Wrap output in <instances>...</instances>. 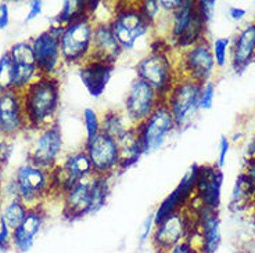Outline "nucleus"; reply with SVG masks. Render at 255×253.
<instances>
[{
    "instance_id": "39",
    "label": "nucleus",
    "mask_w": 255,
    "mask_h": 253,
    "mask_svg": "<svg viewBox=\"0 0 255 253\" xmlns=\"http://www.w3.org/2000/svg\"><path fill=\"white\" fill-rule=\"evenodd\" d=\"M242 173L246 178V181L251 187V190L255 192V158L246 159V165H244V169H243Z\"/></svg>"
},
{
    "instance_id": "34",
    "label": "nucleus",
    "mask_w": 255,
    "mask_h": 253,
    "mask_svg": "<svg viewBox=\"0 0 255 253\" xmlns=\"http://www.w3.org/2000/svg\"><path fill=\"white\" fill-rule=\"evenodd\" d=\"M215 94H217V86H215L214 81H210V82L201 84L200 98H198L200 111H210L212 105H214Z\"/></svg>"
},
{
    "instance_id": "9",
    "label": "nucleus",
    "mask_w": 255,
    "mask_h": 253,
    "mask_svg": "<svg viewBox=\"0 0 255 253\" xmlns=\"http://www.w3.org/2000/svg\"><path fill=\"white\" fill-rule=\"evenodd\" d=\"M178 53L176 68H178L179 78L190 79L198 84H204L212 81L217 65L208 39H204L189 49Z\"/></svg>"
},
{
    "instance_id": "24",
    "label": "nucleus",
    "mask_w": 255,
    "mask_h": 253,
    "mask_svg": "<svg viewBox=\"0 0 255 253\" xmlns=\"http://www.w3.org/2000/svg\"><path fill=\"white\" fill-rule=\"evenodd\" d=\"M122 53L124 51L115 39L110 22H96L95 29H93V38H92L90 58L115 65V63L121 57Z\"/></svg>"
},
{
    "instance_id": "45",
    "label": "nucleus",
    "mask_w": 255,
    "mask_h": 253,
    "mask_svg": "<svg viewBox=\"0 0 255 253\" xmlns=\"http://www.w3.org/2000/svg\"><path fill=\"white\" fill-rule=\"evenodd\" d=\"M4 185H6V181H4V165L0 164V198L3 196Z\"/></svg>"
},
{
    "instance_id": "16",
    "label": "nucleus",
    "mask_w": 255,
    "mask_h": 253,
    "mask_svg": "<svg viewBox=\"0 0 255 253\" xmlns=\"http://www.w3.org/2000/svg\"><path fill=\"white\" fill-rule=\"evenodd\" d=\"M161 102L164 101L150 84L134 78L129 84L122 109L134 125H139L153 114Z\"/></svg>"
},
{
    "instance_id": "40",
    "label": "nucleus",
    "mask_w": 255,
    "mask_h": 253,
    "mask_svg": "<svg viewBox=\"0 0 255 253\" xmlns=\"http://www.w3.org/2000/svg\"><path fill=\"white\" fill-rule=\"evenodd\" d=\"M11 155V140L0 133V164L6 165Z\"/></svg>"
},
{
    "instance_id": "36",
    "label": "nucleus",
    "mask_w": 255,
    "mask_h": 253,
    "mask_svg": "<svg viewBox=\"0 0 255 253\" xmlns=\"http://www.w3.org/2000/svg\"><path fill=\"white\" fill-rule=\"evenodd\" d=\"M154 228H155V220H154V212L153 213H148L146 216V219L141 222V224L139 226V233H137V237H139V242L140 244H144L147 241L151 240V235L154 233Z\"/></svg>"
},
{
    "instance_id": "32",
    "label": "nucleus",
    "mask_w": 255,
    "mask_h": 253,
    "mask_svg": "<svg viewBox=\"0 0 255 253\" xmlns=\"http://www.w3.org/2000/svg\"><path fill=\"white\" fill-rule=\"evenodd\" d=\"M82 119H83V126L86 130V139L85 140H92L95 139L97 134L100 133V119H102V115H99V112L96 111L95 108L86 107L83 108L82 111Z\"/></svg>"
},
{
    "instance_id": "33",
    "label": "nucleus",
    "mask_w": 255,
    "mask_h": 253,
    "mask_svg": "<svg viewBox=\"0 0 255 253\" xmlns=\"http://www.w3.org/2000/svg\"><path fill=\"white\" fill-rule=\"evenodd\" d=\"M139 8H140L143 17L153 25L155 29V26L158 24V21L162 17V10L159 6L158 0H144V1H139Z\"/></svg>"
},
{
    "instance_id": "47",
    "label": "nucleus",
    "mask_w": 255,
    "mask_h": 253,
    "mask_svg": "<svg viewBox=\"0 0 255 253\" xmlns=\"http://www.w3.org/2000/svg\"><path fill=\"white\" fill-rule=\"evenodd\" d=\"M1 209H3V198H0V213H1Z\"/></svg>"
},
{
    "instance_id": "42",
    "label": "nucleus",
    "mask_w": 255,
    "mask_h": 253,
    "mask_svg": "<svg viewBox=\"0 0 255 253\" xmlns=\"http://www.w3.org/2000/svg\"><path fill=\"white\" fill-rule=\"evenodd\" d=\"M42 11H43V1H40V0H33V1H31L29 3V11H28L25 17V22H29L32 19L39 17L42 14Z\"/></svg>"
},
{
    "instance_id": "41",
    "label": "nucleus",
    "mask_w": 255,
    "mask_h": 253,
    "mask_svg": "<svg viewBox=\"0 0 255 253\" xmlns=\"http://www.w3.org/2000/svg\"><path fill=\"white\" fill-rule=\"evenodd\" d=\"M165 253H201L200 251V248L196 247L193 242L190 241H186V242H182V244H179L172 249H169V251H166Z\"/></svg>"
},
{
    "instance_id": "35",
    "label": "nucleus",
    "mask_w": 255,
    "mask_h": 253,
    "mask_svg": "<svg viewBox=\"0 0 255 253\" xmlns=\"http://www.w3.org/2000/svg\"><path fill=\"white\" fill-rule=\"evenodd\" d=\"M196 7H197V13L200 15V18L208 25L211 19L214 18L217 1H214V0H200V1H196Z\"/></svg>"
},
{
    "instance_id": "43",
    "label": "nucleus",
    "mask_w": 255,
    "mask_h": 253,
    "mask_svg": "<svg viewBox=\"0 0 255 253\" xmlns=\"http://www.w3.org/2000/svg\"><path fill=\"white\" fill-rule=\"evenodd\" d=\"M246 14L247 11L242 8V7H236V6H230L228 10H226V15H228V18H230L232 21H235V22H239V21H242L246 17Z\"/></svg>"
},
{
    "instance_id": "8",
    "label": "nucleus",
    "mask_w": 255,
    "mask_h": 253,
    "mask_svg": "<svg viewBox=\"0 0 255 253\" xmlns=\"http://www.w3.org/2000/svg\"><path fill=\"white\" fill-rule=\"evenodd\" d=\"M95 22L89 15L64 26L60 36L61 57L65 65H82L90 58Z\"/></svg>"
},
{
    "instance_id": "3",
    "label": "nucleus",
    "mask_w": 255,
    "mask_h": 253,
    "mask_svg": "<svg viewBox=\"0 0 255 253\" xmlns=\"http://www.w3.org/2000/svg\"><path fill=\"white\" fill-rule=\"evenodd\" d=\"M158 43V46L153 45L151 50L136 63L134 72L136 78L150 84L159 98L165 101L175 83L178 82L179 74L172 49L162 39H159Z\"/></svg>"
},
{
    "instance_id": "25",
    "label": "nucleus",
    "mask_w": 255,
    "mask_h": 253,
    "mask_svg": "<svg viewBox=\"0 0 255 253\" xmlns=\"http://www.w3.org/2000/svg\"><path fill=\"white\" fill-rule=\"evenodd\" d=\"M46 212L42 206L31 208L28 210L24 222L18 227L13 230V248L18 253L29 252L35 244V241L40 234L42 228L45 226Z\"/></svg>"
},
{
    "instance_id": "2",
    "label": "nucleus",
    "mask_w": 255,
    "mask_h": 253,
    "mask_svg": "<svg viewBox=\"0 0 255 253\" xmlns=\"http://www.w3.org/2000/svg\"><path fill=\"white\" fill-rule=\"evenodd\" d=\"M111 194V177L90 176L77 183L63 195V216L68 222H75L86 216L99 213Z\"/></svg>"
},
{
    "instance_id": "30",
    "label": "nucleus",
    "mask_w": 255,
    "mask_h": 253,
    "mask_svg": "<svg viewBox=\"0 0 255 253\" xmlns=\"http://www.w3.org/2000/svg\"><path fill=\"white\" fill-rule=\"evenodd\" d=\"M230 46H232V39L230 38H217L211 43L212 49V56L215 60L217 68H223L228 64V56L230 54Z\"/></svg>"
},
{
    "instance_id": "13",
    "label": "nucleus",
    "mask_w": 255,
    "mask_h": 253,
    "mask_svg": "<svg viewBox=\"0 0 255 253\" xmlns=\"http://www.w3.org/2000/svg\"><path fill=\"white\" fill-rule=\"evenodd\" d=\"M175 130V120L165 102H161L146 120L136 125V133L139 136L144 154L158 151Z\"/></svg>"
},
{
    "instance_id": "21",
    "label": "nucleus",
    "mask_w": 255,
    "mask_h": 253,
    "mask_svg": "<svg viewBox=\"0 0 255 253\" xmlns=\"http://www.w3.org/2000/svg\"><path fill=\"white\" fill-rule=\"evenodd\" d=\"M187 208L196 216V237L201 253H217L222 242L219 212L203 206Z\"/></svg>"
},
{
    "instance_id": "22",
    "label": "nucleus",
    "mask_w": 255,
    "mask_h": 253,
    "mask_svg": "<svg viewBox=\"0 0 255 253\" xmlns=\"http://www.w3.org/2000/svg\"><path fill=\"white\" fill-rule=\"evenodd\" d=\"M255 60V21L237 32L232 39L230 64L236 74H243Z\"/></svg>"
},
{
    "instance_id": "18",
    "label": "nucleus",
    "mask_w": 255,
    "mask_h": 253,
    "mask_svg": "<svg viewBox=\"0 0 255 253\" xmlns=\"http://www.w3.org/2000/svg\"><path fill=\"white\" fill-rule=\"evenodd\" d=\"M198 169H200V165H191L190 168L187 169V171L183 174V177L179 181L178 185L175 187V190L172 192H169L161 201L158 208L155 209V212H154L155 224L161 222V220H164L169 215L175 213V212L185 209L189 205L191 198L194 196V191H196Z\"/></svg>"
},
{
    "instance_id": "15",
    "label": "nucleus",
    "mask_w": 255,
    "mask_h": 253,
    "mask_svg": "<svg viewBox=\"0 0 255 253\" xmlns=\"http://www.w3.org/2000/svg\"><path fill=\"white\" fill-rule=\"evenodd\" d=\"M83 150L89 157L96 176L113 177L120 171V146L110 136L100 132L95 139L85 140Z\"/></svg>"
},
{
    "instance_id": "20",
    "label": "nucleus",
    "mask_w": 255,
    "mask_h": 253,
    "mask_svg": "<svg viewBox=\"0 0 255 253\" xmlns=\"http://www.w3.org/2000/svg\"><path fill=\"white\" fill-rule=\"evenodd\" d=\"M25 130H28V123L22 94L15 90L0 93V133L13 140Z\"/></svg>"
},
{
    "instance_id": "4",
    "label": "nucleus",
    "mask_w": 255,
    "mask_h": 253,
    "mask_svg": "<svg viewBox=\"0 0 255 253\" xmlns=\"http://www.w3.org/2000/svg\"><path fill=\"white\" fill-rule=\"evenodd\" d=\"M207 28L208 25L198 15L196 1L182 0L178 8L165 14L166 32L162 40L172 50H186L207 39Z\"/></svg>"
},
{
    "instance_id": "28",
    "label": "nucleus",
    "mask_w": 255,
    "mask_h": 253,
    "mask_svg": "<svg viewBox=\"0 0 255 253\" xmlns=\"http://www.w3.org/2000/svg\"><path fill=\"white\" fill-rule=\"evenodd\" d=\"M29 208L22 202L19 198L8 199L6 205H3L1 213H0V223L10 228L11 231L18 227L24 222L25 216L28 215Z\"/></svg>"
},
{
    "instance_id": "1",
    "label": "nucleus",
    "mask_w": 255,
    "mask_h": 253,
    "mask_svg": "<svg viewBox=\"0 0 255 253\" xmlns=\"http://www.w3.org/2000/svg\"><path fill=\"white\" fill-rule=\"evenodd\" d=\"M21 94L28 130L38 132L58 122L57 112L61 98V82L58 76H39Z\"/></svg>"
},
{
    "instance_id": "14",
    "label": "nucleus",
    "mask_w": 255,
    "mask_h": 253,
    "mask_svg": "<svg viewBox=\"0 0 255 253\" xmlns=\"http://www.w3.org/2000/svg\"><path fill=\"white\" fill-rule=\"evenodd\" d=\"M38 136L28 152V162L43 168L46 170H53L60 164V157L64 148V140L61 126L58 122L50 126L43 127L36 132Z\"/></svg>"
},
{
    "instance_id": "26",
    "label": "nucleus",
    "mask_w": 255,
    "mask_h": 253,
    "mask_svg": "<svg viewBox=\"0 0 255 253\" xmlns=\"http://www.w3.org/2000/svg\"><path fill=\"white\" fill-rule=\"evenodd\" d=\"M136 125L128 118L124 109H109L102 115L100 119V130L107 134L115 141H120L125 137L130 130H133Z\"/></svg>"
},
{
    "instance_id": "44",
    "label": "nucleus",
    "mask_w": 255,
    "mask_h": 253,
    "mask_svg": "<svg viewBox=\"0 0 255 253\" xmlns=\"http://www.w3.org/2000/svg\"><path fill=\"white\" fill-rule=\"evenodd\" d=\"M10 24V7L7 3H0V31Z\"/></svg>"
},
{
    "instance_id": "23",
    "label": "nucleus",
    "mask_w": 255,
    "mask_h": 253,
    "mask_svg": "<svg viewBox=\"0 0 255 253\" xmlns=\"http://www.w3.org/2000/svg\"><path fill=\"white\" fill-rule=\"evenodd\" d=\"M114 65L97 60H86L78 68V75L90 97L99 98L106 91L113 76Z\"/></svg>"
},
{
    "instance_id": "27",
    "label": "nucleus",
    "mask_w": 255,
    "mask_h": 253,
    "mask_svg": "<svg viewBox=\"0 0 255 253\" xmlns=\"http://www.w3.org/2000/svg\"><path fill=\"white\" fill-rule=\"evenodd\" d=\"M118 146H120V155H121L120 171H125L128 169H130L144 155L139 136L136 133V127L118 141Z\"/></svg>"
},
{
    "instance_id": "10",
    "label": "nucleus",
    "mask_w": 255,
    "mask_h": 253,
    "mask_svg": "<svg viewBox=\"0 0 255 253\" xmlns=\"http://www.w3.org/2000/svg\"><path fill=\"white\" fill-rule=\"evenodd\" d=\"M201 84L190 79L179 78L178 82L165 98V104L171 111L176 125V130H185L193 123L198 115V98H200Z\"/></svg>"
},
{
    "instance_id": "17",
    "label": "nucleus",
    "mask_w": 255,
    "mask_h": 253,
    "mask_svg": "<svg viewBox=\"0 0 255 253\" xmlns=\"http://www.w3.org/2000/svg\"><path fill=\"white\" fill-rule=\"evenodd\" d=\"M222 185L223 171L217 164L200 165L196 191L189 206H203L219 210L222 202Z\"/></svg>"
},
{
    "instance_id": "31",
    "label": "nucleus",
    "mask_w": 255,
    "mask_h": 253,
    "mask_svg": "<svg viewBox=\"0 0 255 253\" xmlns=\"http://www.w3.org/2000/svg\"><path fill=\"white\" fill-rule=\"evenodd\" d=\"M13 61L8 51L0 57V93L13 90Z\"/></svg>"
},
{
    "instance_id": "11",
    "label": "nucleus",
    "mask_w": 255,
    "mask_h": 253,
    "mask_svg": "<svg viewBox=\"0 0 255 253\" xmlns=\"http://www.w3.org/2000/svg\"><path fill=\"white\" fill-rule=\"evenodd\" d=\"M51 173V195H63L74 185L85 178L93 176V168L89 157L83 148L68 154L60 164L50 170Z\"/></svg>"
},
{
    "instance_id": "46",
    "label": "nucleus",
    "mask_w": 255,
    "mask_h": 253,
    "mask_svg": "<svg viewBox=\"0 0 255 253\" xmlns=\"http://www.w3.org/2000/svg\"><path fill=\"white\" fill-rule=\"evenodd\" d=\"M250 217H251V231H253V237L255 238V199L250 209Z\"/></svg>"
},
{
    "instance_id": "6",
    "label": "nucleus",
    "mask_w": 255,
    "mask_h": 253,
    "mask_svg": "<svg viewBox=\"0 0 255 253\" xmlns=\"http://www.w3.org/2000/svg\"><path fill=\"white\" fill-rule=\"evenodd\" d=\"M15 194L28 208L42 206L51 195V173L31 162L19 165L11 178Z\"/></svg>"
},
{
    "instance_id": "7",
    "label": "nucleus",
    "mask_w": 255,
    "mask_h": 253,
    "mask_svg": "<svg viewBox=\"0 0 255 253\" xmlns=\"http://www.w3.org/2000/svg\"><path fill=\"white\" fill-rule=\"evenodd\" d=\"M196 231V216L186 206L155 224L151 245L157 253H165L179 244L190 240Z\"/></svg>"
},
{
    "instance_id": "37",
    "label": "nucleus",
    "mask_w": 255,
    "mask_h": 253,
    "mask_svg": "<svg viewBox=\"0 0 255 253\" xmlns=\"http://www.w3.org/2000/svg\"><path fill=\"white\" fill-rule=\"evenodd\" d=\"M218 159L217 165L222 169L225 164H226V158H228V154L230 151V140L226 136H221L219 143H218Z\"/></svg>"
},
{
    "instance_id": "19",
    "label": "nucleus",
    "mask_w": 255,
    "mask_h": 253,
    "mask_svg": "<svg viewBox=\"0 0 255 253\" xmlns=\"http://www.w3.org/2000/svg\"><path fill=\"white\" fill-rule=\"evenodd\" d=\"M8 54L13 61V90L22 93L40 76L31 42L22 40L14 43Z\"/></svg>"
},
{
    "instance_id": "12",
    "label": "nucleus",
    "mask_w": 255,
    "mask_h": 253,
    "mask_svg": "<svg viewBox=\"0 0 255 253\" xmlns=\"http://www.w3.org/2000/svg\"><path fill=\"white\" fill-rule=\"evenodd\" d=\"M64 26L51 24L46 31L40 32L31 42L36 65L40 76H57L64 65L60 49V36Z\"/></svg>"
},
{
    "instance_id": "5",
    "label": "nucleus",
    "mask_w": 255,
    "mask_h": 253,
    "mask_svg": "<svg viewBox=\"0 0 255 253\" xmlns=\"http://www.w3.org/2000/svg\"><path fill=\"white\" fill-rule=\"evenodd\" d=\"M110 26L122 51L134 50L141 39L147 38L148 33L154 31L153 25L143 17L139 1L115 3Z\"/></svg>"
},
{
    "instance_id": "29",
    "label": "nucleus",
    "mask_w": 255,
    "mask_h": 253,
    "mask_svg": "<svg viewBox=\"0 0 255 253\" xmlns=\"http://www.w3.org/2000/svg\"><path fill=\"white\" fill-rule=\"evenodd\" d=\"M85 15H88V1L67 0V1H63L60 13L51 19V24L65 26L77 19L82 18Z\"/></svg>"
},
{
    "instance_id": "38",
    "label": "nucleus",
    "mask_w": 255,
    "mask_h": 253,
    "mask_svg": "<svg viewBox=\"0 0 255 253\" xmlns=\"http://www.w3.org/2000/svg\"><path fill=\"white\" fill-rule=\"evenodd\" d=\"M13 231L10 228L0 223V252H6L10 248H13Z\"/></svg>"
}]
</instances>
